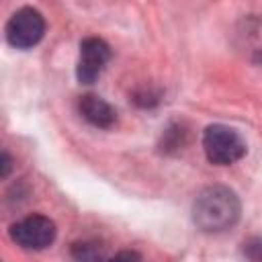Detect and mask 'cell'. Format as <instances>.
Instances as JSON below:
<instances>
[{"label":"cell","mask_w":262,"mask_h":262,"mask_svg":"<svg viewBox=\"0 0 262 262\" xmlns=\"http://www.w3.org/2000/svg\"><path fill=\"white\" fill-rule=\"evenodd\" d=\"M242 254L248 262H262V235H254L244 242Z\"/></svg>","instance_id":"obj_10"},{"label":"cell","mask_w":262,"mask_h":262,"mask_svg":"<svg viewBox=\"0 0 262 262\" xmlns=\"http://www.w3.org/2000/svg\"><path fill=\"white\" fill-rule=\"evenodd\" d=\"M6 41L14 49H31L45 35V18L33 6L18 8L6 23Z\"/></svg>","instance_id":"obj_4"},{"label":"cell","mask_w":262,"mask_h":262,"mask_svg":"<svg viewBox=\"0 0 262 262\" xmlns=\"http://www.w3.org/2000/svg\"><path fill=\"white\" fill-rule=\"evenodd\" d=\"M108 262H141V256L135 250H121L119 254H115Z\"/></svg>","instance_id":"obj_11"},{"label":"cell","mask_w":262,"mask_h":262,"mask_svg":"<svg viewBox=\"0 0 262 262\" xmlns=\"http://www.w3.org/2000/svg\"><path fill=\"white\" fill-rule=\"evenodd\" d=\"M231 43L235 51L250 63L262 66V16L246 14L231 31Z\"/></svg>","instance_id":"obj_5"},{"label":"cell","mask_w":262,"mask_h":262,"mask_svg":"<svg viewBox=\"0 0 262 262\" xmlns=\"http://www.w3.org/2000/svg\"><path fill=\"white\" fill-rule=\"evenodd\" d=\"M244 137L221 123H213L203 131V151L207 160L215 166H231L246 156Z\"/></svg>","instance_id":"obj_2"},{"label":"cell","mask_w":262,"mask_h":262,"mask_svg":"<svg viewBox=\"0 0 262 262\" xmlns=\"http://www.w3.org/2000/svg\"><path fill=\"white\" fill-rule=\"evenodd\" d=\"M72 262H102V250L96 242H76L70 248Z\"/></svg>","instance_id":"obj_9"},{"label":"cell","mask_w":262,"mask_h":262,"mask_svg":"<svg viewBox=\"0 0 262 262\" xmlns=\"http://www.w3.org/2000/svg\"><path fill=\"white\" fill-rule=\"evenodd\" d=\"M10 164H12V160H10V156H8V151L4 149L2 151V178H6L8 176V172H10Z\"/></svg>","instance_id":"obj_12"},{"label":"cell","mask_w":262,"mask_h":262,"mask_svg":"<svg viewBox=\"0 0 262 262\" xmlns=\"http://www.w3.org/2000/svg\"><path fill=\"white\" fill-rule=\"evenodd\" d=\"M186 141H188V131L184 129V125H182V123H172V125L162 133V143H160V147H162V151H166V154H176V151H180V149L186 145Z\"/></svg>","instance_id":"obj_8"},{"label":"cell","mask_w":262,"mask_h":262,"mask_svg":"<svg viewBox=\"0 0 262 262\" xmlns=\"http://www.w3.org/2000/svg\"><path fill=\"white\" fill-rule=\"evenodd\" d=\"M242 215V203L229 186H205L192 203V223L205 233L231 229Z\"/></svg>","instance_id":"obj_1"},{"label":"cell","mask_w":262,"mask_h":262,"mask_svg":"<svg viewBox=\"0 0 262 262\" xmlns=\"http://www.w3.org/2000/svg\"><path fill=\"white\" fill-rule=\"evenodd\" d=\"M8 235L18 248L39 252V250L49 248L55 242L57 227L49 217L35 213V215H27L14 221L8 229Z\"/></svg>","instance_id":"obj_3"},{"label":"cell","mask_w":262,"mask_h":262,"mask_svg":"<svg viewBox=\"0 0 262 262\" xmlns=\"http://www.w3.org/2000/svg\"><path fill=\"white\" fill-rule=\"evenodd\" d=\"M78 111L86 123L96 129H111L117 123V111L96 94H84L78 100Z\"/></svg>","instance_id":"obj_7"},{"label":"cell","mask_w":262,"mask_h":262,"mask_svg":"<svg viewBox=\"0 0 262 262\" xmlns=\"http://www.w3.org/2000/svg\"><path fill=\"white\" fill-rule=\"evenodd\" d=\"M111 47L98 37H86L80 43V57L76 66V78L80 84H94L111 59Z\"/></svg>","instance_id":"obj_6"}]
</instances>
